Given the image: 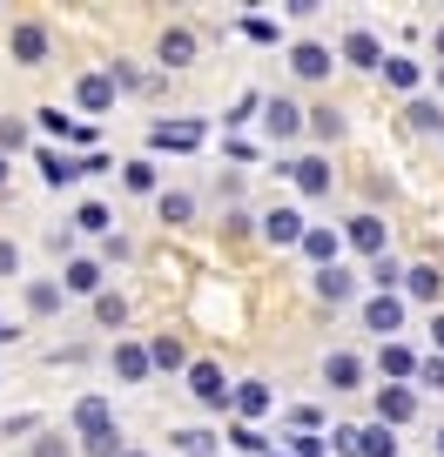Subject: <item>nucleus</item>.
I'll return each instance as SVG.
<instances>
[{
	"label": "nucleus",
	"instance_id": "40",
	"mask_svg": "<svg viewBox=\"0 0 444 457\" xmlns=\"http://www.w3.org/2000/svg\"><path fill=\"white\" fill-rule=\"evenodd\" d=\"M14 270H21V249H14V243H0V276H14Z\"/></svg>",
	"mask_w": 444,
	"mask_h": 457
},
{
	"label": "nucleus",
	"instance_id": "26",
	"mask_svg": "<svg viewBox=\"0 0 444 457\" xmlns=\"http://www.w3.org/2000/svg\"><path fill=\"white\" fill-rule=\"evenodd\" d=\"M121 182H129L135 195H148V188H155V162H129V169H121Z\"/></svg>",
	"mask_w": 444,
	"mask_h": 457
},
{
	"label": "nucleus",
	"instance_id": "48",
	"mask_svg": "<svg viewBox=\"0 0 444 457\" xmlns=\"http://www.w3.org/2000/svg\"><path fill=\"white\" fill-rule=\"evenodd\" d=\"M270 457H276V451H270Z\"/></svg>",
	"mask_w": 444,
	"mask_h": 457
},
{
	"label": "nucleus",
	"instance_id": "45",
	"mask_svg": "<svg viewBox=\"0 0 444 457\" xmlns=\"http://www.w3.org/2000/svg\"><path fill=\"white\" fill-rule=\"evenodd\" d=\"M0 182H7V155H0Z\"/></svg>",
	"mask_w": 444,
	"mask_h": 457
},
{
	"label": "nucleus",
	"instance_id": "43",
	"mask_svg": "<svg viewBox=\"0 0 444 457\" xmlns=\"http://www.w3.org/2000/svg\"><path fill=\"white\" fill-rule=\"evenodd\" d=\"M431 337H438V343H444V316H438V323H431Z\"/></svg>",
	"mask_w": 444,
	"mask_h": 457
},
{
	"label": "nucleus",
	"instance_id": "34",
	"mask_svg": "<svg viewBox=\"0 0 444 457\" xmlns=\"http://www.w3.org/2000/svg\"><path fill=\"white\" fill-rule=\"evenodd\" d=\"M417 384H424V390H444V357H431V363H417Z\"/></svg>",
	"mask_w": 444,
	"mask_h": 457
},
{
	"label": "nucleus",
	"instance_id": "18",
	"mask_svg": "<svg viewBox=\"0 0 444 457\" xmlns=\"http://www.w3.org/2000/svg\"><path fill=\"white\" fill-rule=\"evenodd\" d=\"M188 54H196V34H188V28L162 34V61H169V68H188Z\"/></svg>",
	"mask_w": 444,
	"mask_h": 457
},
{
	"label": "nucleus",
	"instance_id": "24",
	"mask_svg": "<svg viewBox=\"0 0 444 457\" xmlns=\"http://www.w3.org/2000/svg\"><path fill=\"white\" fill-rule=\"evenodd\" d=\"M236 411H243V417H263V411H270V390H263V384H243V390H236Z\"/></svg>",
	"mask_w": 444,
	"mask_h": 457
},
{
	"label": "nucleus",
	"instance_id": "25",
	"mask_svg": "<svg viewBox=\"0 0 444 457\" xmlns=\"http://www.w3.org/2000/svg\"><path fill=\"white\" fill-rule=\"evenodd\" d=\"M384 370L390 377H417V357L404 350V343H384Z\"/></svg>",
	"mask_w": 444,
	"mask_h": 457
},
{
	"label": "nucleus",
	"instance_id": "35",
	"mask_svg": "<svg viewBox=\"0 0 444 457\" xmlns=\"http://www.w3.org/2000/svg\"><path fill=\"white\" fill-rule=\"evenodd\" d=\"M411 121H417V129H444V114L431 108V101H411Z\"/></svg>",
	"mask_w": 444,
	"mask_h": 457
},
{
	"label": "nucleus",
	"instance_id": "3",
	"mask_svg": "<svg viewBox=\"0 0 444 457\" xmlns=\"http://www.w3.org/2000/svg\"><path fill=\"white\" fill-rule=\"evenodd\" d=\"M188 390H196L209 411H222V403H230V384H222V370H215V363H196V370H188Z\"/></svg>",
	"mask_w": 444,
	"mask_h": 457
},
{
	"label": "nucleus",
	"instance_id": "21",
	"mask_svg": "<svg viewBox=\"0 0 444 457\" xmlns=\"http://www.w3.org/2000/svg\"><path fill=\"white\" fill-rule=\"evenodd\" d=\"M350 289H357V283H350V270H316V296H323V303H344Z\"/></svg>",
	"mask_w": 444,
	"mask_h": 457
},
{
	"label": "nucleus",
	"instance_id": "39",
	"mask_svg": "<svg viewBox=\"0 0 444 457\" xmlns=\"http://www.w3.org/2000/svg\"><path fill=\"white\" fill-rule=\"evenodd\" d=\"M28 142V129H21V121H0V148H21Z\"/></svg>",
	"mask_w": 444,
	"mask_h": 457
},
{
	"label": "nucleus",
	"instance_id": "11",
	"mask_svg": "<svg viewBox=\"0 0 444 457\" xmlns=\"http://www.w3.org/2000/svg\"><path fill=\"white\" fill-rule=\"evenodd\" d=\"M364 323H371L377 337H390V329L404 323V303L398 296H371V303H364Z\"/></svg>",
	"mask_w": 444,
	"mask_h": 457
},
{
	"label": "nucleus",
	"instance_id": "2",
	"mask_svg": "<svg viewBox=\"0 0 444 457\" xmlns=\"http://www.w3.org/2000/svg\"><path fill=\"white\" fill-rule=\"evenodd\" d=\"M350 457H398V437H390V424L350 430Z\"/></svg>",
	"mask_w": 444,
	"mask_h": 457
},
{
	"label": "nucleus",
	"instance_id": "37",
	"mask_svg": "<svg viewBox=\"0 0 444 457\" xmlns=\"http://www.w3.org/2000/svg\"><path fill=\"white\" fill-rule=\"evenodd\" d=\"M230 444H236V451H263V437H256L249 424H236V430H230Z\"/></svg>",
	"mask_w": 444,
	"mask_h": 457
},
{
	"label": "nucleus",
	"instance_id": "29",
	"mask_svg": "<svg viewBox=\"0 0 444 457\" xmlns=\"http://www.w3.org/2000/svg\"><path fill=\"white\" fill-rule=\"evenodd\" d=\"M41 129H47V135H61V142H68V135H88V129H74L61 108H41Z\"/></svg>",
	"mask_w": 444,
	"mask_h": 457
},
{
	"label": "nucleus",
	"instance_id": "36",
	"mask_svg": "<svg viewBox=\"0 0 444 457\" xmlns=\"http://www.w3.org/2000/svg\"><path fill=\"white\" fill-rule=\"evenodd\" d=\"M310 129H316V135H344V121H337L330 108H316V114H310Z\"/></svg>",
	"mask_w": 444,
	"mask_h": 457
},
{
	"label": "nucleus",
	"instance_id": "14",
	"mask_svg": "<svg viewBox=\"0 0 444 457\" xmlns=\"http://www.w3.org/2000/svg\"><path fill=\"white\" fill-rule=\"evenodd\" d=\"M289 68L303 74V81H316V74H330V47H316V41H303L297 54H289Z\"/></svg>",
	"mask_w": 444,
	"mask_h": 457
},
{
	"label": "nucleus",
	"instance_id": "33",
	"mask_svg": "<svg viewBox=\"0 0 444 457\" xmlns=\"http://www.w3.org/2000/svg\"><path fill=\"white\" fill-rule=\"evenodd\" d=\"M398 276H404V270H398V262H390V256H377V262H371V283H377V289H390V283H398Z\"/></svg>",
	"mask_w": 444,
	"mask_h": 457
},
{
	"label": "nucleus",
	"instance_id": "32",
	"mask_svg": "<svg viewBox=\"0 0 444 457\" xmlns=\"http://www.w3.org/2000/svg\"><path fill=\"white\" fill-rule=\"evenodd\" d=\"M95 316H101V323H108V329H115L121 316H129V303H121V296H95Z\"/></svg>",
	"mask_w": 444,
	"mask_h": 457
},
{
	"label": "nucleus",
	"instance_id": "30",
	"mask_svg": "<svg viewBox=\"0 0 444 457\" xmlns=\"http://www.w3.org/2000/svg\"><path fill=\"white\" fill-rule=\"evenodd\" d=\"M384 74H390V87H417V61H398V54H390Z\"/></svg>",
	"mask_w": 444,
	"mask_h": 457
},
{
	"label": "nucleus",
	"instance_id": "27",
	"mask_svg": "<svg viewBox=\"0 0 444 457\" xmlns=\"http://www.w3.org/2000/svg\"><path fill=\"white\" fill-rule=\"evenodd\" d=\"M148 357H155L162 370H175V363H182V343H175V337H155V343H148Z\"/></svg>",
	"mask_w": 444,
	"mask_h": 457
},
{
	"label": "nucleus",
	"instance_id": "10",
	"mask_svg": "<svg viewBox=\"0 0 444 457\" xmlns=\"http://www.w3.org/2000/svg\"><path fill=\"white\" fill-rule=\"evenodd\" d=\"M344 61H350V68H384L390 54H384V47H377V34H364V28H357V34H350V41H344Z\"/></svg>",
	"mask_w": 444,
	"mask_h": 457
},
{
	"label": "nucleus",
	"instance_id": "22",
	"mask_svg": "<svg viewBox=\"0 0 444 457\" xmlns=\"http://www.w3.org/2000/svg\"><path fill=\"white\" fill-rule=\"evenodd\" d=\"M303 256H316L323 270H337V236H330V228H310V236H303Z\"/></svg>",
	"mask_w": 444,
	"mask_h": 457
},
{
	"label": "nucleus",
	"instance_id": "8",
	"mask_svg": "<svg viewBox=\"0 0 444 457\" xmlns=\"http://www.w3.org/2000/svg\"><path fill=\"white\" fill-rule=\"evenodd\" d=\"M289 182L303 188V195H330V169L316 155H303V162H289Z\"/></svg>",
	"mask_w": 444,
	"mask_h": 457
},
{
	"label": "nucleus",
	"instance_id": "31",
	"mask_svg": "<svg viewBox=\"0 0 444 457\" xmlns=\"http://www.w3.org/2000/svg\"><path fill=\"white\" fill-rule=\"evenodd\" d=\"M54 303H61V289H54V283H34V289H28V310H34V316H47Z\"/></svg>",
	"mask_w": 444,
	"mask_h": 457
},
{
	"label": "nucleus",
	"instance_id": "5",
	"mask_svg": "<svg viewBox=\"0 0 444 457\" xmlns=\"http://www.w3.org/2000/svg\"><path fill=\"white\" fill-rule=\"evenodd\" d=\"M263 129H270L276 142H289V135L303 129V108H297V101H283V95H276L270 108H263Z\"/></svg>",
	"mask_w": 444,
	"mask_h": 457
},
{
	"label": "nucleus",
	"instance_id": "4",
	"mask_svg": "<svg viewBox=\"0 0 444 457\" xmlns=\"http://www.w3.org/2000/svg\"><path fill=\"white\" fill-rule=\"evenodd\" d=\"M14 61H21V68H41V61H47V28H41V21L14 28Z\"/></svg>",
	"mask_w": 444,
	"mask_h": 457
},
{
	"label": "nucleus",
	"instance_id": "15",
	"mask_svg": "<svg viewBox=\"0 0 444 457\" xmlns=\"http://www.w3.org/2000/svg\"><path fill=\"white\" fill-rule=\"evenodd\" d=\"M41 175L61 188V182H74V175H88V169H81L74 155H61V148H41Z\"/></svg>",
	"mask_w": 444,
	"mask_h": 457
},
{
	"label": "nucleus",
	"instance_id": "28",
	"mask_svg": "<svg viewBox=\"0 0 444 457\" xmlns=\"http://www.w3.org/2000/svg\"><path fill=\"white\" fill-rule=\"evenodd\" d=\"M188 215H196V202H188L182 188H175V195H162V222H188Z\"/></svg>",
	"mask_w": 444,
	"mask_h": 457
},
{
	"label": "nucleus",
	"instance_id": "42",
	"mask_svg": "<svg viewBox=\"0 0 444 457\" xmlns=\"http://www.w3.org/2000/svg\"><path fill=\"white\" fill-rule=\"evenodd\" d=\"M297 457H323V437H297Z\"/></svg>",
	"mask_w": 444,
	"mask_h": 457
},
{
	"label": "nucleus",
	"instance_id": "16",
	"mask_svg": "<svg viewBox=\"0 0 444 457\" xmlns=\"http://www.w3.org/2000/svg\"><path fill=\"white\" fill-rule=\"evenodd\" d=\"M81 108H115V74H88V81H81Z\"/></svg>",
	"mask_w": 444,
	"mask_h": 457
},
{
	"label": "nucleus",
	"instance_id": "47",
	"mask_svg": "<svg viewBox=\"0 0 444 457\" xmlns=\"http://www.w3.org/2000/svg\"><path fill=\"white\" fill-rule=\"evenodd\" d=\"M121 457H142V451H121Z\"/></svg>",
	"mask_w": 444,
	"mask_h": 457
},
{
	"label": "nucleus",
	"instance_id": "38",
	"mask_svg": "<svg viewBox=\"0 0 444 457\" xmlns=\"http://www.w3.org/2000/svg\"><path fill=\"white\" fill-rule=\"evenodd\" d=\"M175 444H182L188 457H209V437H202V430H182V437H175Z\"/></svg>",
	"mask_w": 444,
	"mask_h": 457
},
{
	"label": "nucleus",
	"instance_id": "44",
	"mask_svg": "<svg viewBox=\"0 0 444 457\" xmlns=\"http://www.w3.org/2000/svg\"><path fill=\"white\" fill-rule=\"evenodd\" d=\"M0 343H14V329H7V323H0Z\"/></svg>",
	"mask_w": 444,
	"mask_h": 457
},
{
	"label": "nucleus",
	"instance_id": "1",
	"mask_svg": "<svg viewBox=\"0 0 444 457\" xmlns=\"http://www.w3.org/2000/svg\"><path fill=\"white\" fill-rule=\"evenodd\" d=\"M74 430H81L88 444L115 437V411H108V403H101V397H81V403H74Z\"/></svg>",
	"mask_w": 444,
	"mask_h": 457
},
{
	"label": "nucleus",
	"instance_id": "20",
	"mask_svg": "<svg viewBox=\"0 0 444 457\" xmlns=\"http://www.w3.org/2000/svg\"><path fill=\"white\" fill-rule=\"evenodd\" d=\"M438 283H444V276L431 270V262H417V270H404V289H411L417 303H431V296H438Z\"/></svg>",
	"mask_w": 444,
	"mask_h": 457
},
{
	"label": "nucleus",
	"instance_id": "6",
	"mask_svg": "<svg viewBox=\"0 0 444 457\" xmlns=\"http://www.w3.org/2000/svg\"><path fill=\"white\" fill-rule=\"evenodd\" d=\"M411 411H417V397H411L404 384H384V390H377V424H404Z\"/></svg>",
	"mask_w": 444,
	"mask_h": 457
},
{
	"label": "nucleus",
	"instance_id": "19",
	"mask_svg": "<svg viewBox=\"0 0 444 457\" xmlns=\"http://www.w3.org/2000/svg\"><path fill=\"white\" fill-rule=\"evenodd\" d=\"M68 289H74V296H95V289H101V262L74 256V262H68Z\"/></svg>",
	"mask_w": 444,
	"mask_h": 457
},
{
	"label": "nucleus",
	"instance_id": "46",
	"mask_svg": "<svg viewBox=\"0 0 444 457\" xmlns=\"http://www.w3.org/2000/svg\"><path fill=\"white\" fill-rule=\"evenodd\" d=\"M438 451H444V430H438Z\"/></svg>",
	"mask_w": 444,
	"mask_h": 457
},
{
	"label": "nucleus",
	"instance_id": "13",
	"mask_svg": "<svg viewBox=\"0 0 444 457\" xmlns=\"http://www.w3.org/2000/svg\"><path fill=\"white\" fill-rule=\"evenodd\" d=\"M350 243H357L364 256H384V222H377V215H350Z\"/></svg>",
	"mask_w": 444,
	"mask_h": 457
},
{
	"label": "nucleus",
	"instance_id": "23",
	"mask_svg": "<svg viewBox=\"0 0 444 457\" xmlns=\"http://www.w3.org/2000/svg\"><path fill=\"white\" fill-rule=\"evenodd\" d=\"M74 228H88V236H108V209H101V202H81V209H74Z\"/></svg>",
	"mask_w": 444,
	"mask_h": 457
},
{
	"label": "nucleus",
	"instance_id": "9",
	"mask_svg": "<svg viewBox=\"0 0 444 457\" xmlns=\"http://www.w3.org/2000/svg\"><path fill=\"white\" fill-rule=\"evenodd\" d=\"M323 377H330V390H357L364 384V363L350 357V350H337V357H323Z\"/></svg>",
	"mask_w": 444,
	"mask_h": 457
},
{
	"label": "nucleus",
	"instance_id": "12",
	"mask_svg": "<svg viewBox=\"0 0 444 457\" xmlns=\"http://www.w3.org/2000/svg\"><path fill=\"white\" fill-rule=\"evenodd\" d=\"M148 142H155V148H196L202 129H196V121H175V129H169V121H155V129H148Z\"/></svg>",
	"mask_w": 444,
	"mask_h": 457
},
{
	"label": "nucleus",
	"instance_id": "41",
	"mask_svg": "<svg viewBox=\"0 0 444 457\" xmlns=\"http://www.w3.org/2000/svg\"><path fill=\"white\" fill-rule=\"evenodd\" d=\"M34 457H68V444H54V437H41V444H34Z\"/></svg>",
	"mask_w": 444,
	"mask_h": 457
},
{
	"label": "nucleus",
	"instance_id": "7",
	"mask_svg": "<svg viewBox=\"0 0 444 457\" xmlns=\"http://www.w3.org/2000/svg\"><path fill=\"white\" fill-rule=\"evenodd\" d=\"M263 236H270V243H303L310 228H303L297 209H270V215H263Z\"/></svg>",
	"mask_w": 444,
	"mask_h": 457
},
{
	"label": "nucleus",
	"instance_id": "17",
	"mask_svg": "<svg viewBox=\"0 0 444 457\" xmlns=\"http://www.w3.org/2000/svg\"><path fill=\"white\" fill-rule=\"evenodd\" d=\"M148 363H155V357H148L142 343H121V350H115V370L129 377V384H142V377H148Z\"/></svg>",
	"mask_w": 444,
	"mask_h": 457
}]
</instances>
